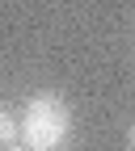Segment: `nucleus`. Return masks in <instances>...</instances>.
<instances>
[{"mask_svg":"<svg viewBox=\"0 0 135 151\" xmlns=\"http://www.w3.org/2000/svg\"><path fill=\"white\" fill-rule=\"evenodd\" d=\"M68 130H72V109L59 97H51V92L30 97V105L21 109V118H17V134H21L26 147H34V151L59 147L68 139Z\"/></svg>","mask_w":135,"mask_h":151,"instance_id":"f257e3e1","label":"nucleus"},{"mask_svg":"<svg viewBox=\"0 0 135 151\" xmlns=\"http://www.w3.org/2000/svg\"><path fill=\"white\" fill-rule=\"evenodd\" d=\"M123 143H127V151H135V122L127 126V134H123Z\"/></svg>","mask_w":135,"mask_h":151,"instance_id":"7ed1b4c3","label":"nucleus"},{"mask_svg":"<svg viewBox=\"0 0 135 151\" xmlns=\"http://www.w3.org/2000/svg\"><path fill=\"white\" fill-rule=\"evenodd\" d=\"M4 151H34V147H13V143H9V147H4Z\"/></svg>","mask_w":135,"mask_h":151,"instance_id":"20e7f679","label":"nucleus"},{"mask_svg":"<svg viewBox=\"0 0 135 151\" xmlns=\"http://www.w3.org/2000/svg\"><path fill=\"white\" fill-rule=\"evenodd\" d=\"M13 139H17V113L0 105V147H9Z\"/></svg>","mask_w":135,"mask_h":151,"instance_id":"f03ea898","label":"nucleus"}]
</instances>
